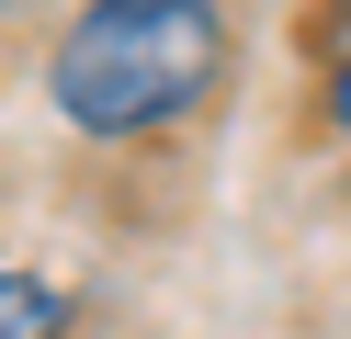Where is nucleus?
Segmentation results:
<instances>
[{"instance_id": "obj_1", "label": "nucleus", "mask_w": 351, "mask_h": 339, "mask_svg": "<svg viewBox=\"0 0 351 339\" xmlns=\"http://www.w3.org/2000/svg\"><path fill=\"white\" fill-rule=\"evenodd\" d=\"M215 79H227V12L215 0H80L46 57L57 125L102 136V147L204 113Z\"/></svg>"}, {"instance_id": "obj_2", "label": "nucleus", "mask_w": 351, "mask_h": 339, "mask_svg": "<svg viewBox=\"0 0 351 339\" xmlns=\"http://www.w3.org/2000/svg\"><path fill=\"white\" fill-rule=\"evenodd\" d=\"M57 328H69V294H57L46 271L0 260V339H57Z\"/></svg>"}, {"instance_id": "obj_3", "label": "nucleus", "mask_w": 351, "mask_h": 339, "mask_svg": "<svg viewBox=\"0 0 351 339\" xmlns=\"http://www.w3.org/2000/svg\"><path fill=\"white\" fill-rule=\"evenodd\" d=\"M317 57H328V125L351 136V0H328V23H317Z\"/></svg>"}]
</instances>
